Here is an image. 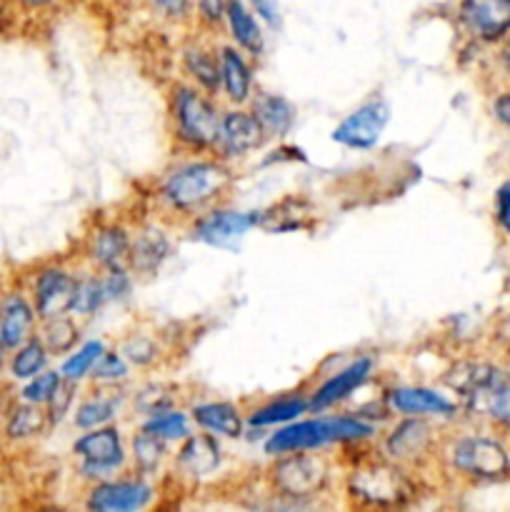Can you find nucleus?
Segmentation results:
<instances>
[{
    "label": "nucleus",
    "mask_w": 510,
    "mask_h": 512,
    "mask_svg": "<svg viewBox=\"0 0 510 512\" xmlns=\"http://www.w3.org/2000/svg\"><path fill=\"white\" fill-rule=\"evenodd\" d=\"M265 512H330L328 503L323 500V493L318 495H280L270 500Z\"/></svg>",
    "instance_id": "nucleus-41"
},
{
    "label": "nucleus",
    "mask_w": 510,
    "mask_h": 512,
    "mask_svg": "<svg viewBox=\"0 0 510 512\" xmlns=\"http://www.w3.org/2000/svg\"><path fill=\"white\" fill-rule=\"evenodd\" d=\"M505 345H508V353H510V330L505 333Z\"/></svg>",
    "instance_id": "nucleus-52"
},
{
    "label": "nucleus",
    "mask_w": 510,
    "mask_h": 512,
    "mask_svg": "<svg viewBox=\"0 0 510 512\" xmlns=\"http://www.w3.org/2000/svg\"><path fill=\"white\" fill-rule=\"evenodd\" d=\"M60 383H63V375H60V370H43V373H38L35 378L25 380V385L20 388L18 398L23 400V403H33V405H48L50 398L55 395V390L60 388Z\"/></svg>",
    "instance_id": "nucleus-40"
},
{
    "label": "nucleus",
    "mask_w": 510,
    "mask_h": 512,
    "mask_svg": "<svg viewBox=\"0 0 510 512\" xmlns=\"http://www.w3.org/2000/svg\"><path fill=\"white\" fill-rule=\"evenodd\" d=\"M313 218L315 208L308 198L288 195V198L278 200L263 210L260 230H265V233H298V230H308L313 225Z\"/></svg>",
    "instance_id": "nucleus-28"
},
{
    "label": "nucleus",
    "mask_w": 510,
    "mask_h": 512,
    "mask_svg": "<svg viewBox=\"0 0 510 512\" xmlns=\"http://www.w3.org/2000/svg\"><path fill=\"white\" fill-rule=\"evenodd\" d=\"M145 433L155 435V438L165 440V443H183L190 433H193V420L185 410L170 408L163 413H155L143 418V423L138 425Z\"/></svg>",
    "instance_id": "nucleus-34"
},
{
    "label": "nucleus",
    "mask_w": 510,
    "mask_h": 512,
    "mask_svg": "<svg viewBox=\"0 0 510 512\" xmlns=\"http://www.w3.org/2000/svg\"><path fill=\"white\" fill-rule=\"evenodd\" d=\"M223 460V450L215 435L190 433L188 438L180 443L178 453H175V468L188 478H205V475L215 473Z\"/></svg>",
    "instance_id": "nucleus-24"
},
{
    "label": "nucleus",
    "mask_w": 510,
    "mask_h": 512,
    "mask_svg": "<svg viewBox=\"0 0 510 512\" xmlns=\"http://www.w3.org/2000/svg\"><path fill=\"white\" fill-rule=\"evenodd\" d=\"M248 5L253 8V13L258 15L263 23H268L270 28H278V25H280L278 0H248Z\"/></svg>",
    "instance_id": "nucleus-47"
},
{
    "label": "nucleus",
    "mask_w": 510,
    "mask_h": 512,
    "mask_svg": "<svg viewBox=\"0 0 510 512\" xmlns=\"http://www.w3.org/2000/svg\"><path fill=\"white\" fill-rule=\"evenodd\" d=\"M173 250L175 240L170 233V223L160 218L138 223L133 228V238H130V273L135 278H153L168 263Z\"/></svg>",
    "instance_id": "nucleus-13"
},
{
    "label": "nucleus",
    "mask_w": 510,
    "mask_h": 512,
    "mask_svg": "<svg viewBox=\"0 0 510 512\" xmlns=\"http://www.w3.org/2000/svg\"><path fill=\"white\" fill-rule=\"evenodd\" d=\"M5 353H8V348H5L3 340H0V373H3V368H5Z\"/></svg>",
    "instance_id": "nucleus-50"
},
{
    "label": "nucleus",
    "mask_w": 510,
    "mask_h": 512,
    "mask_svg": "<svg viewBox=\"0 0 510 512\" xmlns=\"http://www.w3.org/2000/svg\"><path fill=\"white\" fill-rule=\"evenodd\" d=\"M225 3L228 0H195L200 23L208 25L210 30H218L225 23Z\"/></svg>",
    "instance_id": "nucleus-44"
},
{
    "label": "nucleus",
    "mask_w": 510,
    "mask_h": 512,
    "mask_svg": "<svg viewBox=\"0 0 510 512\" xmlns=\"http://www.w3.org/2000/svg\"><path fill=\"white\" fill-rule=\"evenodd\" d=\"M383 403L395 415H413V418H455L460 410L458 400L448 398L440 390L428 385H393L385 390Z\"/></svg>",
    "instance_id": "nucleus-17"
},
{
    "label": "nucleus",
    "mask_w": 510,
    "mask_h": 512,
    "mask_svg": "<svg viewBox=\"0 0 510 512\" xmlns=\"http://www.w3.org/2000/svg\"><path fill=\"white\" fill-rule=\"evenodd\" d=\"M130 458H133L135 470L143 478L145 475H153L158 473L160 465L168 458V443L138 428L133 433V440H130Z\"/></svg>",
    "instance_id": "nucleus-35"
},
{
    "label": "nucleus",
    "mask_w": 510,
    "mask_h": 512,
    "mask_svg": "<svg viewBox=\"0 0 510 512\" xmlns=\"http://www.w3.org/2000/svg\"><path fill=\"white\" fill-rule=\"evenodd\" d=\"M175 398H178V390H175L173 385L155 383V380L140 385L138 390H133V395H128L130 405H133L143 418L175 408Z\"/></svg>",
    "instance_id": "nucleus-39"
},
{
    "label": "nucleus",
    "mask_w": 510,
    "mask_h": 512,
    "mask_svg": "<svg viewBox=\"0 0 510 512\" xmlns=\"http://www.w3.org/2000/svg\"><path fill=\"white\" fill-rule=\"evenodd\" d=\"M153 3L168 20H185L193 13L195 0H153Z\"/></svg>",
    "instance_id": "nucleus-46"
},
{
    "label": "nucleus",
    "mask_w": 510,
    "mask_h": 512,
    "mask_svg": "<svg viewBox=\"0 0 510 512\" xmlns=\"http://www.w3.org/2000/svg\"><path fill=\"white\" fill-rule=\"evenodd\" d=\"M435 445H438V428L430 423V418L403 415L385 435L383 455L405 468H420L425 458L435 453Z\"/></svg>",
    "instance_id": "nucleus-12"
},
{
    "label": "nucleus",
    "mask_w": 510,
    "mask_h": 512,
    "mask_svg": "<svg viewBox=\"0 0 510 512\" xmlns=\"http://www.w3.org/2000/svg\"><path fill=\"white\" fill-rule=\"evenodd\" d=\"M263 125L253 115L248 105H228L220 113L218 140H215L213 155L233 165L235 160L248 158L250 153H258L268 143Z\"/></svg>",
    "instance_id": "nucleus-7"
},
{
    "label": "nucleus",
    "mask_w": 510,
    "mask_h": 512,
    "mask_svg": "<svg viewBox=\"0 0 510 512\" xmlns=\"http://www.w3.org/2000/svg\"><path fill=\"white\" fill-rule=\"evenodd\" d=\"M105 348H108V345H105L103 340H85V343H80L73 353L65 355L63 365H60L63 380H70V383L78 385L83 383V380H88L90 370L98 363L100 355L105 353Z\"/></svg>",
    "instance_id": "nucleus-38"
},
{
    "label": "nucleus",
    "mask_w": 510,
    "mask_h": 512,
    "mask_svg": "<svg viewBox=\"0 0 510 512\" xmlns=\"http://www.w3.org/2000/svg\"><path fill=\"white\" fill-rule=\"evenodd\" d=\"M465 408L470 413H480L490 420V423L500 425V428L510 430V373L508 370H500L488 380L480 393H475L473 398L465 400Z\"/></svg>",
    "instance_id": "nucleus-29"
},
{
    "label": "nucleus",
    "mask_w": 510,
    "mask_h": 512,
    "mask_svg": "<svg viewBox=\"0 0 510 512\" xmlns=\"http://www.w3.org/2000/svg\"><path fill=\"white\" fill-rule=\"evenodd\" d=\"M235 183L233 165L215 155H183L155 180V208L188 225L215 205L228 203ZM170 220V223H173Z\"/></svg>",
    "instance_id": "nucleus-1"
},
{
    "label": "nucleus",
    "mask_w": 510,
    "mask_h": 512,
    "mask_svg": "<svg viewBox=\"0 0 510 512\" xmlns=\"http://www.w3.org/2000/svg\"><path fill=\"white\" fill-rule=\"evenodd\" d=\"M5 438L15 440V443H23V440H33L40 438L50 430V420L48 413H45L43 405H33V403H23L20 400L18 405L8 410L5 415Z\"/></svg>",
    "instance_id": "nucleus-30"
},
{
    "label": "nucleus",
    "mask_w": 510,
    "mask_h": 512,
    "mask_svg": "<svg viewBox=\"0 0 510 512\" xmlns=\"http://www.w3.org/2000/svg\"><path fill=\"white\" fill-rule=\"evenodd\" d=\"M130 373H133V368L120 355V350L105 348V353L100 355L98 363L90 370L88 380L95 388H123V385L130 383Z\"/></svg>",
    "instance_id": "nucleus-37"
},
{
    "label": "nucleus",
    "mask_w": 510,
    "mask_h": 512,
    "mask_svg": "<svg viewBox=\"0 0 510 512\" xmlns=\"http://www.w3.org/2000/svg\"><path fill=\"white\" fill-rule=\"evenodd\" d=\"M375 373V360L370 355H358L348 360L340 370L330 373L320 385L310 390V413H328L343 405L350 395L358 393Z\"/></svg>",
    "instance_id": "nucleus-15"
},
{
    "label": "nucleus",
    "mask_w": 510,
    "mask_h": 512,
    "mask_svg": "<svg viewBox=\"0 0 510 512\" xmlns=\"http://www.w3.org/2000/svg\"><path fill=\"white\" fill-rule=\"evenodd\" d=\"M130 238H133V228L125 225L123 220H100V223H95L90 233L85 235L83 243L88 268L98 270V273L128 268Z\"/></svg>",
    "instance_id": "nucleus-14"
},
{
    "label": "nucleus",
    "mask_w": 510,
    "mask_h": 512,
    "mask_svg": "<svg viewBox=\"0 0 510 512\" xmlns=\"http://www.w3.org/2000/svg\"><path fill=\"white\" fill-rule=\"evenodd\" d=\"M103 278V288H105V298L110 303H125L133 293V285H135V275L130 273L128 268H120V270H105L100 273Z\"/></svg>",
    "instance_id": "nucleus-43"
},
{
    "label": "nucleus",
    "mask_w": 510,
    "mask_h": 512,
    "mask_svg": "<svg viewBox=\"0 0 510 512\" xmlns=\"http://www.w3.org/2000/svg\"><path fill=\"white\" fill-rule=\"evenodd\" d=\"M223 108L218 98L188 80H175L168 88L170 138L180 155H213Z\"/></svg>",
    "instance_id": "nucleus-4"
},
{
    "label": "nucleus",
    "mask_w": 510,
    "mask_h": 512,
    "mask_svg": "<svg viewBox=\"0 0 510 512\" xmlns=\"http://www.w3.org/2000/svg\"><path fill=\"white\" fill-rule=\"evenodd\" d=\"M495 223H498L500 233L510 238V178L495 193Z\"/></svg>",
    "instance_id": "nucleus-45"
},
{
    "label": "nucleus",
    "mask_w": 510,
    "mask_h": 512,
    "mask_svg": "<svg viewBox=\"0 0 510 512\" xmlns=\"http://www.w3.org/2000/svg\"><path fill=\"white\" fill-rule=\"evenodd\" d=\"M73 455L80 460V473L90 478L108 480L110 475L125 468L123 433L118 425H103L95 430H83L73 443Z\"/></svg>",
    "instance_id": "nucleus-8"
},
{
    "label": "nucleus",
    "mask_w": 510,
    "mask_h": 512,
    "mask_svg": "<svg viewBox=\"0 0 510 512\" xmlns=\"http://www.w3.org/2000/svg\"><path fill=\"white\" fill-rule=\"evenodd\" d=\"M38 315L33 300L23 290H8L0 295V340L8 350L20 348L25 340L38 335Z\"/></svg>",
    "instance_id": "nucleus-19"
},
{
    "label": "nucleus",
    "mask_w": 510,
    "mask_h": 512,
    "mask_svg": "<svg viewBox=\"0 0 510 512\" xmlns=\"http://www.w3.org/2000/svg\"><path fill=\"white\" fill-rule=\"evenodd\" d=\"M458 20L470 38L495 43L510 33V0H463Z\"/></svg>",
    "instance_id": "nucleus-18"
},
{
    "label": "nucleus",
    "mask_w": 510,
    "mask_h": 512,
    "mask_svg": "<svg viewBox=\"0 0 510 512\" xmlns=\"http://www.w3.org/2000/svg\"><path fill=\"white\" fill-rule=\"evenodd\" d=\"M248 108L253 110V115L258 118V123L263 125L265 135H268L270 140H283L285 135H290V130L295 128L298 108H295L293 100H288L285 95L255 88Z\"/></svg>",
    "instance_id": "nucleus-23"
},
{
    "label": "nucleus",
    "mask_w": 510,
    "mask_h": 512,
    "mask_svg": "<svg viewBox=\"0 0 510 512\" xmlns=\"http://www.w3.org/2000/svg\"><path fill=\"white\" fill-rule=\"evenodd\" d=\"M115 348L120 350V355L128 360V365L133 370H150L163 358L160 338L155 333H148V330H130V333H125L118 340Z\"/></svg>",
    "instance_id": "nucleus-31"
},
{
    "label": "nucleus",
    "mask_w": 510,
    "mask_h": 512,
    "mask_svg": "<svg viewBox=\"0 0 510 512\" xmlns=\"http://www.w3.org/2000/svg\"><path fill=\"white\" fill-rule=\"evenodd\" d=\"M305 413H310V390L308 393L298 390V393H285L255 405L253 410L245 413V423L255 430L278 428V425L283 428V425L293 423Z\"/></svg>",
    "instance_id": "nucleus-26"
},
{
    "label": "nucleus",
    "mask_w": 510,
    "mask_h": 512,
    "mask_svg": "<svg viewBox=\"0 0 510 512\" xmlns=\"http://www.w3.org/2000/svg\"><path fill=\"white\" fill-rule=\"evenodd\" d=\"M78 383H70V380H63L60 383V388L55 390V395L50 398V403L45 405V413H48V420H50V428H55V425H60L65 420V415H70V410H73L75 400H78Z\"/></svg>",
    "instance_id": "nucleus-42"
},
{
    "label": "nucleus",
    "mask_w": 510,
    "mask_h": 512,
    "mask_svg": "<svg viewBox=\"0 0 510 512\" xmlns=\"http://www.w3.org/2000/svg\"><path fill=\"white\" fill-rule=\"evenodd\" d=\"M503 58H505V63H508V68H510V40H508V45H505V53H503Z\"/></svg>",
    "instance_id": "nucleus-51"
},
{
    "label": "nucleus",
    "mask_w": 510,
    "mask_h": 512,
    "mask_svg": "<svg viewBox=\"0 0 510 512\" xmlns=\"http://www.w3.org/2000/svg\"><path fill=\"white\" fill-rule=\"evenodd\" d=\"M48 363H50V353L45 350L43 340L35 335V338L25 340L20 348H15L13 355H10V363H8L10 378L30 380L38 373H43V370H48Z\"/></svg>",
    "instance_id": "nucleus-36"
},
{
    "label": "nucleus",
    "mask_w": 510,
    "mask_h": 512,
    "mask_svg": "<svg viewBox=\"0 0 510 512\" xmlns=\"http://www.w3.org/2000/svg\"><path fill=\"white\" fill-rule=\"evenodd\" d=\"M448 460L458 473L480 480L503 478L510 470L508 450L485 435H460L450 440Z\"/></svg>",
    "instance_id": "nucleus-10"
},
{
    "label": "nucleus",
    "mask_w": 510,
    "mask_h": 512,
    "mask_svg": "<svg viewBox=\"0 0 510 512\" xmlns=\"http://www.w3.org/2000/svg\"><path fill=\"white\" fill-rule=\"evenodd\" d=\"M220 55V95L228 105H248L255 93L253 60L233 43L218 45Z\"/></svg>",
    "instance_id": "nucleus-20"
},
{
    "label": "nucleus",
    "mask_w": 510,
    "mask_h": 512,
    "mask_svg": "<svg viewBox=\"0 0 510 512\" xmlns=\"http://www.w3.org/2000/svg\"><path fill=\"white\" fill-rule=\"evenodd\" d=\"M390 123V105L383 95L363 100L355 110H350L333 128V143L350 150H370L380 143L385 128Z\"/></svg>",
    "instance_id": "nucleus-11"
},
{
    "label": "nucleus",
    "mask_w": 510,
    "mask_h": 512,
    "mask_svg": "<svg viewBox=\"0 0 510 512\" xmlns=\"http://www.w3.org/2000/svg\"><path fill=\"white\" fill-rule=\"evenodd\" d=\"M493 115H495V120H498V123H503L505 128H510V90L495 95Z\"/></svg>",
    "instance_id": "nucleus-48"
},
{
    "label": "nucleus",
    "mask_w": 510,
    "mask_h": 512,
    "mask_svg": "<svg viewBox=\"0 0 510 512\" xmlns=\"http://www.w3.org/2000/svg\"><path fill=\"white\" fill-rule=\"evenodd\" d=\"M38 338L43 340L50 358H65L73 353L80 343V323L75 315H60V318L43 320L38 325Z\"/></svg>",
    "instance_id": "nucleus-32"
},
{
    "label": "nucleus",
    "mask_w": 510,
    "mask_h": 512,
    "mask_svg": "<svg viewBox=\"0 0 510 512\" xmlns=\"http://www.w3.org/2000/svg\"><path fill=\"white\" fill-rule=\"evenodd\" d=\"M125 400H128V395H123V388H95V393L85 395L75 403L73 425L80 433L113 425Z\"/></svg>",
    "instance_id": "nucleus-27"
},
{
    "label": "nucleus",
    "mask_w": 510,
    "mask_h": 512,
    "mask_svg": "<svg viewBox=\"0 0 510 512\" xmlns=\"http://www.w3.org/2000/svg\"><path fill=\"white\" fill-rule=\"evenodd\" d=\"M378 435V425L360 413H315V418L293 420L265 440V453L283 455L300 450H323L328 445H363Z\"/></svg>",
    "instance_id": "nucleus-3"
},
{
    "label": "nucleus",
    "mask_w": 510,
    "mask_h": 512,
    "mask_svg": "<svg viewBox=\"0 0 510 512\" xmlns=\"http://www.w3.org/2000/svg\"><path fill=\"white\" fill-rule=\"evenodd\" d=\"M180 73H183V80L198 85L213 98L220 95V55L215 45L200 43V40L185 45L180 50Z\"/></svg>",
    "instance_id": "nucleus-22"
},
{
    "label": "nucleus",
    "mask_w": 510,
    "mask_h": 512,
    "mask_svg": "<svg viewBox=\"0 0 510 512\" xmlns=\"http://www.w3.org/2000/svg\"><path fill=\"white\" fill-rule=\"evenodd\" d=\"M260 215L263 210H240L223 203L190 220L185 225V233L190 240L208 245V248L238 250L250 230L260 228Z\"/></svg>",
    "instance_id": "nucleus-5"
},
{
    "label": "nucleus",
    "mask_w": 510,
    "mask_h": 512,
    "mask_svg": "<svg viewBox=\"0 0 510 512\" xmlns=\"http://www.w3.org/2000/svg\"><path fill=\"white\" fill-rule=\"evenodd\" d=\"M318 450H300V453L275 455L268 478L275 493L280 495H318L330 483V463Z\"/></svg>",
    "instance_id": "nucleus-6"
},
{
    "label": "nucleus",
    "mask_w": 510,
    "mask_h": 512,
    "mask_svg": "<svg viewBox=\"0 0 510 512\" xmlns=\"http://www.w3.org/2000/svg\"><path fill=\"white\" fill-rule=\"evenodd\" d=\"M193 425H198L203 433L215 438H240L245 428V413L233 400H200L188 410Z\"/></svg>",
    "instance_id": "nucleus-21"
},
{
    "label": "nucleus",
    "mask_w": 510,
    "mask_h": 512,
    "mask_svg": "<svg viewBox=\"0 0 510 512\" xmlns=\"http://www.w3.org/2000/svg\"><path fill=\"white\" fill-rule=\"evenodd\" d=\"M345 493L358 512H400L415 503L418 483L410 468L375 453L355 460L345 478Z\"/></svg>",
    "instance_id": "nucleus-2"
},
{
    "label": "nucleus",
    "mask_w": 510,
    "mask_h": 512,
    "mask_svg": "<svg viewBox=\"0 0 510 512\" xmlns=\"http://www.w3.org/2000/svg\"><path fill=\"white\" fill-rule=\"evenodd\" d=\"M508 288H510V283H508Z\"/></svg>",
    "instance_id": "nucleus-53"
},
{
    "label": "nucleus",
    "mask_w": 510,
    "mask_h": 512,
    "mask_svg": "<svg viewBox=\"0 0 510 512\" xmlns=\"http://www.w3.org/2000/svg\"><path fill=\"white\" fill-rule=\"evenodd\" d=\"M105 305H108V298H105L103 278H100L98 270H78V285H75L73 313L70 315H75L78 320H90L93 315H98Z\"/></svg>",
    "instance_id": "nucleus-33"
},
{
    "label": "nucleus",
    "mask_w": 510,
    "mask_h": 512,
    "mask_svg": "<svg viewBox=\"0 0 510 512\" xmlns=\"http://www.w3.org/2000/svg\"><path fill=\"white\" fill-rule=\"evenodd\" d=\"M225 25L235 48L243 50L250 60H260L265 53V35L260 20L245 0H228L225 3Z\"/></svg>",
    "instance_id": "nucleus-25"
},
{
    "label": "nucleus",
    "mask_w": 510,
    "mask_h": 512,
    "mask_svg": "<svg viewBox=\"0 0 510 512\" xmlns=\"http://www.w3.org/2000/svg\"><path fill=\"white\" fill-rule=\"evenodd\" d=\"M15 3L25 5V8H45V5H50L53 0H15Z\"/></svg>",
    "instance_id": "nucleus-49"
},
{
    "label": "nucleus",
    "mask_w": 510,
    "mask_h": 512,
    "mask_svg": "<svg viewBox=\"0 0 510 512\" xmlns=\"http://www.w3.org/2000/svg\"><path fill=\"white\" fill-rule=\"evenodd\" d=\"M155 490L148 480L140 478H115L98 480L88 490L85 510L88 512H143L153 503Z\"/></svg>",
    "instance_id": "nucleus-16"
},
{
    "label": "nucleus",
    "mask_w": 510,
    "mask_h": 512,
    "mask_svg": "<svg viewBox=\"0 0 510 512\" xmlns=\"http://www.w3.org/2000/svg\"><path fill=\"white\" fill-rule=\"evenodd\" d=\"M75 285H78V270L63 263H45L35 270L28 295L40 323L73 313Z\"/></svg>",
    "instance_id": "nucleus-9"
}]
</instances>
